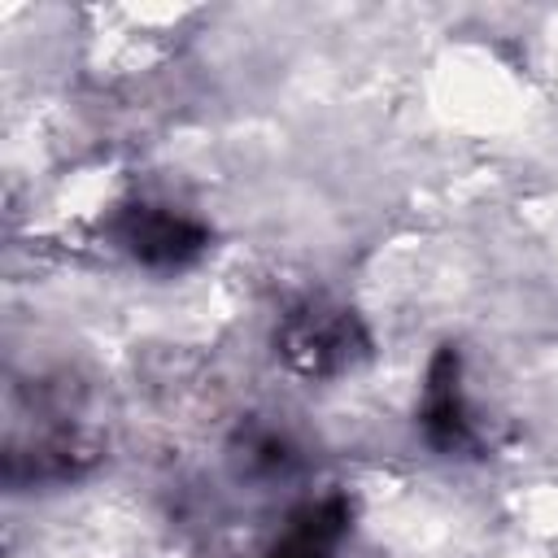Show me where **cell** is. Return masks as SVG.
Masks as SVG:
<instances>
[{
  "mask_svg": "<svg viewBox=\"0 0 558 558\" xmlns=\"http://www.w3.org/2000/svg\"><path fill=\"white\" fill-rule=\"evenodd\" d=\"M362 349V331L349 310L336 305H301L279 327V353L301 375H331L344 371Z\"/></svg>",
  "mask_w": 558,
  "mask_h": 558,
  "instance_id": "1",
  "label": "cell"
},
{
  "mask_svg": "<svg viewBox=\"0 0 558 558\" xmlns=\"http://www.w3.org/2000/svg\"><path fill=\"white\" fill-rule=\"evenodd\" d=\"M109 231L122 253H131L140 266H153V270L187 266L209 244L201 222H192L187 214H174L166 205H126L109 222Z\"/></svg>",
  "mask_w": 558,
  "mask_h": 558,
  "instance_id": "2",
  "label": "cell"
},
{
  "mask_svg": "<svg viewBox=\"0 0 558 558\" xmlns=\"http://www.w3.org/2000/svg\"><path fill=\"white\" fill-rule=\"evenodd\" d=\"M423 432L436 449L458 453L471 445V418L458 388V353L445 349L427 371V397H423Z\"/></svg>",
  "mask_w": 558,
  "mask_h": 558,
  "instance_id": "3",
  "label": "cell"
},
{
  "mask_svg": "<svg viewBox=\"0 0 558 558\" xmlns=\"http://www.w3.org/2000/svg\"><path fill=\"white\" fill-rule=\"evenodd\" d=\"M344 523H349L344 501H336V497L314 501V506H305V510L292 519V527H288L283 545H279V549H270L266 558H327V554H331V545L340 541Z\"/></svg>",
  "mask_w": 558,
  "mask_h": 558,
  "instance_id": "4",
  "label": "cell"
}]
</instances>
